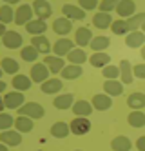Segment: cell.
Masks as SVG:
<instances>
[{
    "instance_id": "cell-1",
    "label": "cell",
    "mask_w": 145,
    "mask_h": 151,
    "mask_svg": "<svg viewBox=\"0 0 145 151\" xmlns=\"http://www.w3.org/2000/svg\"><path fill=\"white\" fill-rule=\"evenodd\" d=\"M18 115H24L29 118H42L46 115V109L38 104V102H26L24 106L18 107Z\"/></svg>"
},
{
    "instance_id": "cell-2",
    "label": "cell",
    "mask_w": 145,
    "mask_h": 151,
    "mask_svg": "<svg viewBox=\"0 0 145 151\" xmlns=\"http://www.w3.org/2000/svg\"><path fill=\"white\" fill-rule=\"evenodd\" d=\"M69 127H71V131H73V135H85V133H89L91 131V122H89V118L87 116H76L74 120L69 124Z\"/></svg>"
},
{
    "instance_id": "cell-3",
    "label": "cell",
    "mask_w": 145,
    "mask_h": 151,
    "mask_svg": "<svg viewBox=\"0 0 145 151\" xmlns=\"http://www.w3.org/2000/svg\"><path fill=\"white\" fill-rule=\"evenodd\" d=\"M24 104H26V96L22 95V91H11L4 96V106L7 109H18Z\"/></svg>"
},
{
    "instance_id": "cell-4",
    "label": "cell",
    "mask_w": 145,
    "mask_h": 151,
    "mask_svg": "<svg viewBox=\"0 0 145 151\" xmlns=\"http://www.w3.org/2000/svg\"><path fill=\"white\" fill-rule=\"evenodd\" d=\"M33 7L29 4H22L18 9H16V13H15V22L18 26H26L27 22H31L33 20Z\"/></svg>"
},
{
    "instance_id": "cell-5",
    "label": "cell",
    "mask_w": 145,
    "mask_h": 151,
    "mask_svg": "<svg viewBox=\"0 0 145 151\" xmlns=\"http://www.w3.org/2000/svg\"><path fill=\"white\" fill-rule=\"evenodd\" d=\"M33 11H35V15L40 18V20H46L53 15V9H51V4L47 2V0H35L33 2Z\"/></svg>"
},
{
    "instance_id": "cell-6",
    "label": "cell",
    "mask_w": 145,
    "mask_h": 151,
    "mask_svg": "<svg viewBox=\"0 0 145 151\" xmlns=\"http://www.w3.org/2000/svg\"><path fill=\"white\" fill-rule=\"evenodd\" d=\"M49 73H51L49 68H47L44 62H42V64H35V66L31 68V80L42 84V82H46V80L49 78Z\"/></svg>"
},
{
    "instance_id": "cell-7",
    "label": "cell",
    "mask_w": 145,
    "mask_h": 151,
    "mask_svg": "<svg viewBox=\"0 0 145 151\" xmlns=\"http://www.w3.org/2000/svg\"><path fill=\"white\" fill-rule=\"evenodd\" d=\"M0 142L6 146H20L22 144V135L20 131H13V129H6V131L0 133Z\"/></svg>"
},
{
    "instance_id": "cell-8",
    "label": "cell",
    "mask_w": 145,
    "mask_h": 151,
    "mask_svg": "<svg viewBox=\"0 0 145 151\" xmlns=\"http://www.w3.org/2000/svg\"><path fill=\"white\" fill-rule=\"evenodd\" d=\"M22 35L16 33V31H6L4 37H2V44L7 47V49H16L22 46Z\"/></svg>"
},
{
    "instance_id": "cell-9",
    "label": "cell",
    "mask_w": 145,
    "mask_h": 151,
    "mask_svg": "<svg viewBox=\"0 0 145 151\" xmlns=\"http://www.w3.org/2000/svg\"><path fill=\"white\" fill-rule=\"evenodd\" d=\"M62 13L65 15V18L69 20H84L85 18V11L80 6H73V4H64Z\"/></svg>"
},
{
    "instance_id": "cell-10",
    "label": "cell",
    "mask_w": 145,
    "mask_h": 151,
    "mask_svg": "<svg viewBox=\"0 0 145 151\" xmlns=\"http://www.w3.org/2000/svg\"><path fill=\"white\" fill-rule=\"evenodd\" d=\"M116 13L121 18H129L136 13V4L132 2V0H120L118 6H116Z\"/></svg>"
},
{
    "instance_id": "cell-11",
    "label": "cell",
    "mask_w": 145,
    "mask_h": 151,
    "mask_svg": "<svg viewBox=\"0 0 145 151\" xmlns=\"http://www.w3.org/2000/svg\"><path fill=\"white\" fill-rule=\"evenodd\" d=\"M145 44V33L143 31H131V33H127V37H125V46L127 47H141Z\"/></svg>"
},
{
    "instance_id": "cell-12",
    "label": "cell",
    "mask_w": 145,
    "mask_h": 151,
    "mask_svg": "<svg viewBox=\"0 0 145 151\" xmlns=\"http://www.w3.org/2000/svg\"><path fill=\"white\" fill-rule=\"evenodd\" d=\"M44 64H46V66L49 68V71L54 73V75H58V73L65 68L64 58H62V57H56V55H47L46 58H44Z\"/></svg>"
},
{
    "instance_id": "cell-13",
    "label": "cell",
    "mask_w": 145,
    "mask_h": 151,
    "mask_svg": "<svg viewBox=\"0 0 145 151\" xmlns=\"http://www.w3.org/2000/svg\"><path fill=\"white\" fill-rule=\"evenodd\" d=\"M31 46L35 47L40 55H47V53H51V44H49V40L44 37V35L33 37V38H31Z\"/></svg>"
},
{
    "instance_id": "cell-14",
    "label": "cell",
    "mask_w": 145,
    "mask_h": 151,
    "mask_svg": "<svg viewBox=\"0 0 145 151\" xmlns=\"http://www.w3.org/2000/svg\"><path fill=\"white\" fill-rule=\"evenodd\" d=\"M71 29H73V20H69V18H65V17H62V18H56L54 20V24H53V31L56 35H67V33H71Z\"/></svg>"
},
{
    "instance_id": "cell-15",
    "label": "cell",
    "mask_w": 145,
    "mask_h": 151,
    "mask_svg": "<svg viewBox=\"0 0 145 151\" xmlns=\"http://www.w3.org/2000/svg\"><path fill=\"white\" fill-rule=\"evenodd\" d=\"M62 88H64V84H62V80H58V78H47L46 82L40 84L42 93H46V95H56Z\"/></svg>"
},
{
    "instance_id": "cell-16",
    "label": "cell",
    "mask_w": 145,
    "mask_h": 151,
    "mask_svg": "<svg viewBox=\"0 0 145 151\" xmlns=\"http://www.w3.org/2000/svg\"><path fill=\"white\" fill-rule=\"evenodd\" d=\"M93 107L98 111H107L111 106H113V99H111L109 95H102V93H98L93 96Z\"/></svg>"
},
{
    "instance_id": "cell-17",
    "label": "cell",
    "mask_w": 145,
    "mask_h": 151,
    "mask_svg": "<svg viewBox=\"0 0 145 151\" xmlns=\"http://www.w3.org/2000/svg\"><path fill=\"white\" fill-rule=\"evenodd\" d=\"M26 29H27V33H29V35L36 37V35H44V33H46L47 24H46V20L35 18V20H31V22L26 24Z\"/></svg>"
},
{
    "instance_id": "cell-18",
    "label": "cell",
    "mask_w": 145,
    "mask_h": 151,
    "mask_svg": "<svg viewBox=\"0 0 145 151\" xmlns=\"http://www.w3.org/2000/svg\"><path fill=\"white\" fill-rule=\"evenodd\" d=\"M71 49H74V47H73V40H69V38H60V40H56V44L53 46V51H54L56 57H67V53Z\"/></svg>"
},
{
    "instance_id": "cell-19",
    "label": "cell",
    "mask_w": 145,
    "mask_h": 151,
    "mask_svg": "<svg viewBox=\"0 0 145 151\" xmlns=\"http://www.w3.org/2000/svg\"><path fill=\"white\" fill-rule=\"evenodd\" d=\"M74 104V95L73 93H64V95H58L56 99L53 100V106L56 109H69Z\"/></svg>"
},
{
    "instance_id": "cell-20",
    "label": "cell",
    "mask_w": 145,
    "mask_h": 151,
    "mask_svg": "<svg viewBox=\"0 0 145 151\" xmlns=\"http://www.w3.org/2000/svg\"><path fill=\"white\" fill-rule=\"evenodd\" d=\"M91 40H93V33H91V29H89V27H78V29H76V33H74V42H76L80 47L91 44Z\"/></svg>"
},
{
    "instance_id": "cell-21",
    "label": "cell",
    "mask_w": 145,
    "mask_h": 151,
    "mask_svg": "<svg viewBox=\"0 0 145 151\" xmlns=\"http://www.w3.org/2000/svg\"><path fill=\"white\" fill-rule=\"evenodd\" d=\"M93 104L91 102H87V100H76L74 104H73V113L76 115V116H89L93 113Z\"/></svg>"
},
{
    "instance_id": "cell-22",
    "label": "cell",
    "mask_w": 145,
    "mask_h": 151,
    "mask_svg": "<svg viewBox=\"0 0 145 151\" xmlns=\"http://www.w3.org/2000/svg\"><path fill=\"white\" fill-rule=\"evenodd\" d=\"M33 127H35L33 118L24 116V115H18L15 118V129H16V131H20V133H29V131H33Z\"/></svg>"
},
{
    "instance_id": "cell-23",
    "label": "cell",
    "mask_w": 145,
    "mask_h": 151,
    "mask_svg": "<svg viewBox=\"0 0 145 151\" xmlns=\"http://www.w3.org/2000/svg\"><path fill=\"white\" fill-rule=\"evenodd\" d=\"M93 24H94V27H98V29H107V27H111V24H113V17H111V13L98 11V13L93 17Z\"/></svg>"
},
{
    "instance_id": "cell-24",
    "label": "cell",
    "mask_w": 145,
    "mask_h": 151,
    "mask_svg": "<svg viewBox=\"0 0 145 151\" xmlns=\"http://www.w3.org/2000/svg\"><path fill=\"white\" fill-rule=\"evenodd\" d=\"M104 91L109 96H120L124 93V84L118 82V78L116 80H105L104 82Z\"/></svg>"
},
{
    "instance_id": "cell-25",
    "label": "cell",
    "mask_w": 145,
    "mask_h": 151,
    "mask_svg": "<svg viewBox=\"0 0 145 151\" xmlns=\"http://www.w3.org/2000/svg\"><path fill=\"white\" fill-rule=\"evenodd\" d=\"M131 147H132V142L124 135L114 137L113 140H111V149L113 151H131Z\"/></svg>"
},
{
    "instance_id": "cell-26",
    "label": "cell",
    "mask_w": 145,
    "mask_h": 151,
    "mask_svg": "<svg viewBox=\"0 0 145 151\" xmlns=\"http://www.w3.org/2000/svg\"><path fill=\"white\" fill-rule=\"evenodd\" d=\"M127 106L131 107V109H134V111L143 109L145 107V93H140V91L131 93L129 99H127Z\"/></svg>"
},
{
    "instance_id": "cell-27",
    "label": "cell",
    "mask_w": 145,
    "mask_h": 151,
    "mask_svg": "<svg viewBox=\"0 0 145 151\" xmlns=\"http://www.w3.org/2000/svg\"><path fill=\"white\" fill-rule=\"evenodd\" d=\"M120 78H121V84H132V66L129 60H121L120 62Z\"/></svg>"
},
{
    "instance_id": "cell-28",
    "label": "cell",
    "mask_w": 145,
    "mask_h": 151,
    "mask_svg": "<svg viewBox=\"0 0 145 151\" xmlns=\"http://www.w3.org/2000/svg\"><path fill=\"white\" fill-rule=\"evenodd\" d=\"M82 73H84L82 66H76V64H69V66H65V68L60 71L62 78H65V80H74V78H78V77H82Z\"/></svg>"
},
{
    "instance_id": "cell-29",
    "label": "cell",
    "mask_w": 145,
    "mask_h": 151,
    "mask_svg": "<svg viewBox=\"0 0 145 151\" xmlns=\"http://www.w3.org/2000/svg\"><path fill=\"white\" fill-rule=\"evenodd\" d=\"M11 84H13V88L16 91H27L31 86H33V80L29 77H26V75H15Z\"/></svg>"
},
{
    "instance_id": "cell-30",
    "label": "cell",
    "mask_w": 145,
    "mask_h": 151,
    "mask_svg": "<svg viewBox=\"0 0 145 151\" xmlns=\"http://www.w3.org/2000/svg\"><path fill=\"white\" fill-rule=\"evenodd\" d=\"M69 133H71V127H69V124H65V122H54L51 126V135L54 138H65Z\"/></svg>"
},
{
    "instance_id": "cell-31",
    "label": "cell",
    "mask_w": 145,
    "mask_h": 151,
    "mask_svg": "<svg viewBox=\"0 0 145 151\" xmlns=\"http://www.w3.org/2000/svg\"><path fill=\"white\" fill-rule=\"evenodd\" d=\"M89 62H91V66H94V68H105V66H109L111 57L107 55V53H104V51H98V53H94V55H91Z\"/></svg>"
},
{
    "instance_id": "cell-32",
    "label": "cell",
    "mask_w": 145,
    "mask_h": 151,
    "mask_svg": "<svg viewBox=\"0 0 145 151\" xmlns=\"http://www.w3.org/2000/svg\"><path fill=\"white\" fill-rule=\"evenodd\" d=\"M0 68H2V71L4 73H7V75H16V71L20 69V66H18V62L15 60V58H9V57H6V58H2V62H0Z\"/></svg>"
},
{
    "instance_id": "cell-33",
    "label": "cell",
    "mask_w": 145,
    "mask_h": 151,
    "mask_svg": "<svg viewBox=\"0 0 145 151\" xmlns=\"http://www.w3.org/2000/svg\"><path fill=\"white\" fill-rule=\"evenodd\" d=\"M127 122H129V126H131V127H143V126H145V113H141L140 109H138V111L129 113Z\"/></svg>"
},
{
    "instance_id": "cell-34",
    "label": "cell",
    "mask_w": 145,
    "mask_h": 151,
    "mask_svg": "<svg viewBox=\"0 0 145 151\" xmlns=\"http://www.w3.org/2000/svg\"><path fill=\"white\" fill-rule=\"evenodd\" d=\"M67 58H69V64H76V66H82V64L87 60V55L84 49H71L67 53Z\"/></svg>"
},
{
    "instance_id": "cell-35",
    "label": "cell",
    "mask_w": 145,
    "mask_h": 151,
    "mask_svg": "<svg viewBox=\"0 0 145 151\" xmlns=\"http://www.w3.org/2000/svg\"><path fill=\"white\" fill-rule=\"evenodd\" d=\"M111 31H113L114 35H127V33H131V29L127 26V20L125 18L113 20V24H111Z\"/></svg>"
},
{
    "instance_id": "cell-36",
    "label": "cell",
    "mask_w": 145,
    "mask_h": 151,
    "mask_svg": "<svg viewBox=\"0 0 145 151\" xmlns=\"http://www.w3.org/2000/svg\"><path fill=\"white\" fill-rule=\"evenodd\" d=\"M109 44H111V40L107 38V37H93V40H91V49L93 51H104V49H107L109 47Z\"/></svg>"
},
{
    "instance_id": "cell-37",
    "label": "cell",
    "mask_w": 145,
    "mask_h": 151,
    "mask_svg": "<svg viewBox=\"0 0 145 151\" xmlns=\"http://www.w3.org/2000/svg\"><path fill=\"white\" fill-rule=\"evenodd\" d=\"M125 20H127L129 29H131V31H136V29L141 27V24L145 22V13H134L132 17H129V18H125Z\"/></svg>"
},
{
    "instance_id": "cell-38",
    "label": "cell",
    "mask_w": 145,
    "mask_h": 151,
    "mask_svg": "<svg viewBox=\"0 0 145 151\" xmlns=\"http://www.w3.org/2000/svg\"><path fill=\"white\" fill-rule=\"evenodd\" d=\"M38 55H40V53L33 46H26V47H22V51H20V57L24 58L26 62H35L38 58Z\"/></svg>"
},
{
    "instance_id": "cell-39",
    "label": "cell",
    "mask_w": 145,
    "mask_h": 151,
    "mask_svg": "<svg viewBox=\"0 0 145 151\" xmlns=\"http://www.w3.org/2000/svg\"><path fill=\"white\" fill-rule=\"evenodd\" d=\"M13 18H15V13H13V9H11L9 4L0 6V22L9 24V22H13Z\"/></svg>"
},
{
    "instance_id": "cell-40",
    "label": "cell",
    "mask_w": 145,
    "mask_h": 151,
    "mask_svg": "<svg viewBox=\"0 0 145 151\" xmlns=\"http://www.w3.org/2000/svg\"><path fill=\"white\" fill-rule=\"evenodd\" d=\"M102 75L107 80H116L120 77V66L118 68L116 66H105V68H102Z\"/></svg>"
},
{
    "instance_id": "cell-41",
    "label": "cell",
    "mask_w": 145,
    "mask_h": 151,
    "mask_svg": "<svg viewBox=\"0 0 145 151\" xmlns=\"http://www.w3.org/2000/svg\"><path fill=\"white\" fill-rule=\"evenodd\" d=\"M15 124V118L9 113H0V131H6Z\"/></svg>"
},
{
    "instance_id": "cell-42",
    "label": "cell",
    "mask_w": 145,
    "mask_h": 151,
    "mask_svg": "<svg viewBox=\"0 0 145 151\" xmlns=\"http://www.w3.org/2000/svg\"><path fill=\"white\" fill-rule=\"evenodd\" d=\"M120 0H102V4H100V11H104V13H109V11H113V9H116Z\"/></svg>"
},
{
    "instance_id": "cell-43",
    "label": "cell",
    "mask_w": 145,
    "mask_h": 151,
    "mask_svg": "<svg viewBox=\"0 0 145 151\" xmlns=\"http://www.w3.org/2000/svg\"><path fill=\"white\" fill-rule=\"evenodd\" d=\"M78 6H80L84 11H93L98 7V0H78Z\"/></svg>"
},
{
    "instance_id": "cell-44",
    "label": "cell",
    "mask_w": 145,
    "mask_h": 151,
    "mask_svg": "<svg viewBox=\"0 0 145 151\" xmlns=\"http://www.w3.org/2000/svg\"><path fill=\"white\" fill-rule=\"evenodd\" d=\"M132 75L138 78H145V64H136L132 66Z\"/></svg>"
},
{
    "instance_id": "cell-45",
    "label": "cell",
    "mask_w": 145,
    "mask_h": 151,
    "mask_svg": "<svg viewBox=\"0 0 145 151\" xmlns=\"http://www.w3.org/2000/svg\"><path fill=\"white\" fill-rule=\"evenodd\" d=\"M136 147L140 151H145V137H140L138 138V142H136Z\"/></svg>"
},
{
    "instance_id": "cell-46",
    "label": "cell",
    "mask_w": 145,
    "mask_h": 151,
    "mask_svg": "<svg viewBox=\"0 0 145 151\" xmlns=\"http://www.w3.org/2000/svg\"><path fill=\"white\" fill-rule=\"evenodd\" d=\"M6 24H2V22H0V37H4V33H6Z\"/></svg>"
},
{
    "instance_id": "cell-47",
    "label": "cell",
    "mask_w": 145,
    "mask_h": 151,
    "mask_svg": "<svg viewBox=\"0 0 145 151\" xmlns=\"http://www.w3.org/2000/svg\"><path fill=\"white\" fill-rule=\"evenodd\" d=\"M6 86H7V84H6V82H2V80H0V93H2V91H4V89H6Z\"/></svg>"
},
{
    "instance_id": "cell-48",
    "label": "cell",
    "mask_w": 145,
    "mask_h": 151,
    "mask_svg": "<svg viewBox=\"0 0 145 151\" xmlns=\"http://www.w3.org/2000/svg\"><path fill=\"white\" fill-rule=\"evenodd\" d=\"M4 107H6V106H4V99H0V113L4 111Z\"/></svg>"
},
{
    "instance_id": "cell-49",
    "label": "cell",
    "mask_w": 145,
    "mask_h": 151,
    "mask_svg": "<svg viewBox=\"0 0 145 151\" xmlns=\"http://www.w3.org/2000/svg\"><path fill=\"white\" fill-rule=\"evenodd\" d=\"M6 4H16V2H20V0H4Z\"/></svg>"
},
{
    "instance_id": "cell-50",
    "label": "cell",
    "mask_w": 145,
    "mask_h": 151,
    "mask_svg": "<svg viewBox=\"0 0 145 151\" xmlns=\"http://www.w3.org/2000/svg\"><path fill=\"white\" fill-rule=\"evenodd\" d=\"M0 151H7V146H6V144H2V142H0Z\"/></svg>"
},
{
    "instance_id": "cell-51",
    "label": "cell",
    "mask_w": 145,
    "mask_h": 151,
    "mask_svg": "<svg viewBox=\"0 0 145 151\" xmlns=\"http://www.w3.org/2000/svg\"><path fill=\"white\" fill-rule=\"evenodd\" d=\"M140 55H141V57H143V60H145V44L141 46V53H140Z\"/></svg>"
},
{
    "instance_id": "cell-52",
    "label": "cell",
    "mask_w": 145,
    "mask_h": 151,
    "mask_svg": "<svg viewBox=\"0 0 145 151\" xmlns=\"http://www.w3.org/2000/svg\"><path fill=\"white\" fill-rule=\"evenodd\" d=\"M141 31H143V33H145V22L141 24Z\"/></svg>"
},
{
    "instance_id": "cell-53",
    "label": "cell",
    "mask_w": 145,
    "mask_h": 151,
    "mask_svg": "<svg viewBox=\"0 0 145 151\" xmlns=\"http://www.w3.org/2000/svg\"><path fill=\"white\" fill-rule=\"evenodd\" d=\"M2 73H4V71H2V68H0V80H2Z\"/></svg>"
},
{
    "instance_id": "cell-54",
    "label": "cell",
    "mask_w": 145,
    "mask_h": 151,
    "mask_svg": "<svg viewBox=\"0 0 145 151\" xmlns=\"http://www.w3.org/2000/svg\"><path fill=\"white\" fill-rule=\"evenodd\" d=\"M74 151H82V149H74Z\"/></svg>"
}]
</instances>
